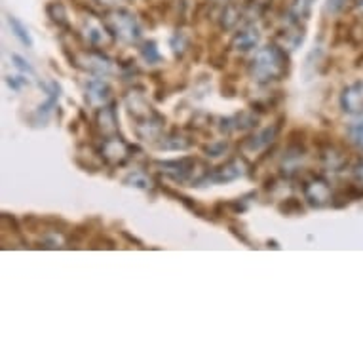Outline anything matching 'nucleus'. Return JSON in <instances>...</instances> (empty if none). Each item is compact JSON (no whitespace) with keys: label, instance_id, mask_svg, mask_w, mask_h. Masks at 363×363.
Returning <instances> with one entry per match:
<instances>
[{"label":"nucleus","instance_id":"obj_25","mask_svg":"<svg viewBox=\"0 0 363 363\" xmlns=\"http://www.w3.org/2000/svg\"><path fill=\"white\" fill-rule=\"evenodd\" d=\"M354 177H356L357 181H359V185L363 186V160L354 167Z\"/></svg>","mask_w":363,"mask_h":363},{"label":"nucleus","instance_id":"obj_8","mask_svg":"<svg viewBox=\"0 0 363 363\" xmlns=\"http://www.w3.org/2000/svg\"><path fill=\"white\" fill-rule=\"evenodd\" d=\"M278 133H280V124L268 125V128H264L262 131H259V133H257V135H253V138L245 139V143L242 149H244L245 152H257V150L267 149L268 145L274 141Z\"/></svg>","mask_w":363,"mask_h":363},{"label":"nucleus","instance_id":"obj_15","mask_svg":"<svg viewBox=\"0 0 363 363\" xmlns=\"http://www.w3.org/2000/svg\"><path fill=\"white\" fill-rule=\"evenodd\" d=\"M46 13H48V18L52 19L57 27H63V29H69V27H71L67 8L63 6L61 2H50L48 6H46Z\"/></svg>","mask_w":363,"mask_h":363},{"label":"nucleus","instance_id":"obj_6","mask_svg":"<svg viewBox=\"0 0 363 363\" xmlns=\"http://www.w3.org/2000/svg\"><path fill=\"white\" fill-rule=\"evenodd\" d=\"M128 152H130V147L128 143H124L122 139L113 135V138H107L101 145V155L105 160H108L111 164H124L128 160Z\"/></svg>","mask_w":363,"mask_h":363},{"label":"nucleus","instance_id":"obj_21","mask_svg":"<svg viewBox=\"0 0 363 363\" xmlns=\"http://www.w3.org/2000/svg\"><path fill=\"white\" fill-rule=\"evenodd\" d=\"M57 97H60V86H57V84H52V91H50V97H48V101L44 103V105H40V111H38V113H50V111H52V107H54L55 105V101H57Z\"/></svg>","mask_w":363,"mask_h":363},{"label":"nucleus","instance_id":"obj_13","mask_svg":"<svg viewBox=\"0 0 363 363\" xmlns=\"http://www.w3.org/2000/svg\"><path fill=\"white\" fill-rule=\"evenodd\" d=\"M242 173H244V169H242V160L234 158V160L226 162L225 166H220L219 169H215L211 175H208V181H213V183H228V181L238 179Z\"/></svg>","mask_w":363,"mask_h":363},{"label":"nucleus","instance_id":"obj_14","mask_svg":"<svg viewBox=\"0 0 363 363\" xmlns=\"http://www.w3.org/2000/svg\"><path fill=\"white\" fill-rule=\"evenodd\" d=\"M259 30L255 27H250V29H244L236 33L233 40V48L238 50V52H250V50L257 48V44H259Z\"/></svg>","mask_w":363,"mask_h":363},{"label":"nucleus","instance_id":"obj_11","mask_svg":"<svg viewBox=\"0 0 363 363\" xmlns=\"http://www.w3.org/2000/svg\"><path fill=\"white\" fill-rule=\"evenodd\" d=\"M97 128L105 138H113L118 133V118H116V111L114 105H105L101 111L97 113Z\"/></svg>","mask_w":363,"mask_h":363},{"label":"nucleus","instance_id":"obj_3","mask_svg":"<svg viewBox=\"0 0 363 363\" xmlns=\"http://www.w3.org/2000/svg\"><path fill=\"white\" fill-rule=\"evenodd\" d=\"M82 30L84 36H86V40L91 44V46H96V48H107L114 42V30L108 27V23L105 25L101 19L94 18V16H88V18L84 19L82 23Z\"/></svg>","mask_w":363,"mask_h":363},{"label":"nucleus","instance_id":"obj_26","mask_svg":"<svg viewBox=\"0 0 363 363\" xmlns=\"http://www.w3.org/2000/svg\"><path fill=\"white\" fill-rule=\"evenodd\" d=\"M352 6H354V12L363 18V0H354V2H352Z\"/></svg>","mask_w":363,"mask_h":363},{"label":"nucleus","instance_id":"obj_4","mask_svg":"<svg viewBox=\"0 0 363 363\" xmlns=\"http://www.w3.org/2000/svg\"><path fill=\"white\" fill-rule=\"evenodd\" d=\"M304 198L308 200L310 206L314 208H323L331 202V186L323 177L315 175V177L306 179L303 183Z\"/></svg>","mask_w":363,"mask_h":363},{"label":"nucleus","instance_id":"obj_1","mask_svg":"<svg viewBox=\"0 0 363 363\" xmlns=\"http://www.w3.org/2000/svg\"><path fill=\"white\" fill-rule=\"evenodd\" d=\"M287 67L289 60L286 52L276 44H268L255 52L250 63V74L257 82L268 84L286 77Z\"/></svg>","mask_w":363,"mask_h":363},{"label":"nucleus","instance_id":"obj_18","mask_svg":"<svg viewBox=\"0 0 363 363\" xmlns=\"http://www.w3.org/2000/svg\"><path fill=\"white\" fill-rule=\"evenodd\" d=\"M348 138H350L352 143L363 150V118L354 122V124L348 128Z\"/></svg>","mask_w":363,"mask_h":363},{"label":"nucleus","instance_id":"obj_16","mask_svg":"<svg viewBox=\"0 0 363 363\" xmlns=\"http://www.w3.org/2000/svg\"><path fill=\"white\" fill-rule=\"evenodd\" d=\"M8 23H10V27H12L13 35L18 36L19 40L23 42L27 48H33V38H30L29 30L23 27V23H21L18 18H13V16H8Z\"/></svg>","mask_w":363,"mask_h":363},{"label":"nucleus","instance_id":"obj_19","mask_svg":"<svg viewBox=\"0 0 363 363\" xmlns=\"http://www.w3.org/2000/svg\"><path fill=\"white\" fill-rule=\"evenodd\" d=\"M141 55H143L147 63H158V61H162V55L160 52H158V48H156L155 42L145 44L143 50H141Z\"/></svg>","mask_w":363,"mask_h":363},{"label":"nucleus","instance_id":"obj_24","mask_svg":"<svg viewBox=\"0 0 363 363\" xmlns=\"http://www.w3.org/2000/svg\"><path fill=\"white\" fill-rule=\"evenodd\" d=\"M12 61H13V63H16V67H18V69H21V71H23V72H29V74H33V67H30L29 63H27V61H25L23 57H21V55L13 54L12 55Z\"/></svg>","mask_w":363,"mask_h":363},{"label":"nucleus","instance_id":"obj_2","mask_svg":"<svg viewBox=\"0 0 363 363\" xmlns=\"http://www.w3.org/2000/svg\"><path fill=\"white\" fill-rule=\"evenodd\" d=\"M107 23L114 30V35L124 42H138L141 38L139 19L135 18V13L125 8H116L113 12H108Z\"/></svg>","mask_w":363,"mask_h":363},{"label":"nucleus","instance_id":"obj_17","mask_svg":"<svg viewBox=\"0 0 363 363\" xmlns=\"http://www.w3.org/2000/svg\"><path fill=\"white\" fill-rule=\"evenodd\" d=\"M312 4H314V0H293L291 16L295 18V21H301V18H308L310 10H312Z\"/></svg>","mask_w":363,"mask_h":363},{"label":"nucleus","instance_id":"obj_12","mask_svg":"<svg viewBox=\"0 0 363 363\" xmlns=\"http://www.w3.org/2000/svg\"><path fill=\"white\" fill-rule=\"evenodd\" d=\"M82 60H84V69L89 72H94V74L107 77V74L113 72V61L107 60L105 55L91 52V54H82Z\"/></svg>","mask_w":363,"mask_h":363},{"label":"nucleus","instance_id":"obj_23","mask_svg":"<svg viewBox=\"0 0 363 363\" xmlns=\"http://www.w3.org/2000/svg\"><path fill=\"white\" fill-rule=\"evenodd\" d=\"M348 2H354V0H329L328 2V12L339 13L342 8L348 4Z\"/></svg>","mask_w":363,"mask_h":363},{"label":"nucleus","instance_id":"obj_7","mask_svg":"<svg viewBox=\"0 0 363 363\" xmlns=\"http://www.w3.org/2000/svg\"><path fill=\"white\" fill-rule=\"evenodd\" d=\"M111 99V86L103 78H91L86 86V101L91 107H105Z\"/></svg>","mask_w":363,"mask_h":363},{"label":"nucleus","instance_id":"obj_22","mask_svg":"<svg viewBox=\"0 0 363 363\" xmlns=\"http://www.w3.org/2000/svg\"><path fill=\"white\" fill-rule=\"evenodd\" d=\"M280 209L281 211H284V213H301V211H303V208H301V203L297 202V200H295V198H289V200H287L286 203H284V206H280Z\"/></svg>","mask_w":363,"mask_h":363},{"label":"nucleus","instance_id":"obj_10","mask_svg":"<svg viewBox=\"0 0 363 363\" xmlns=\"http://www.w3.org/2000/svg\"><path fill=\"white\" fill-rule=\"evenodd\" d=\"M162 172L169 173L173 179L177 181H185L192 175V169L196 166V160L194 158H181V160H172L160 164Z\"/></svg>","mask_w":363,"mask_h":363},{"label":"nucleus","instance_id":"obj_5","mask_svg":"<svg viewBox=\"0 0 363 363\" xmlns=\"http://www.w3.org/2000/svg\"><path fill=\"white\" fill-rule=\"evenodd\" d=\"M340 107L352 116H363V80H357L342 89Z\"/></svg>","mask_w":363,"mask_h":363},{"label":"nucleus","instance_id":"obj_9","mask_svg":"<svg viewBox=\"0 0 363 363\" xmlns=\"http://www.w3.org/2000/svg\"><path fill=\"white\" fill-rule=\"evenodd\" d=\"M320 156H322L323 166L331 169V172H342L346 164H348V156L340 149L333 147L331 143H328L325 147L320 149Z\"/></svg>","mask_w":363,"mask_h":363},{"label":"nucleus","instance_id":"obj_20","mask_svg":"<svg viewBox=\"0 0 363 363\" xmlns=\"http://www.w3.org/2000/svg\"><path fill=\"white\" fill-rule=\"evenodd\" d=\"M125 183H131V186H138V189H149L150 181L147 175H143L141 172L131 173L130 177L125 179Z\"/></svg>","mask_w":363,"mask_h":363}]
</instances>
